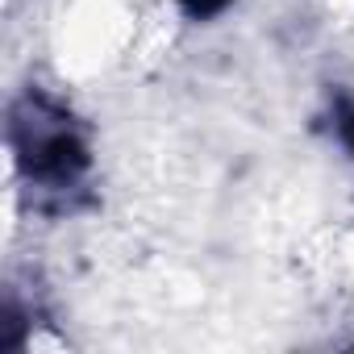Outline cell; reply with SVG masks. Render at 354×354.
<instances>
[{
  "label": "cell",
  "instance_id": "cell-1",
  "mask_svg": "<svg viewBox=\"0 0 354 354\" xmlns=\"http://www.w3.org/2000/svg\"><path fill=\"white\" fill-rule=\"evenodd\" d=\"M30 117L17 113V125H13V138H17V150H21V162L34 180L42 184H71L75 175L88 167V150L84 142L71 133V125L63 117H55L46 125V109L34 104V96L26 100Z\"/></svg>",
  "mask_w": 354,
  "mask_h": 354
},
{
  "label": "cell",
  "instance_id": "cell-2",
  "mask_svg": "<svg viewBox=\"0 0 354 354\" xmlns=\"http://www.w3.org/2000/svg\"><path fill=\"white\" fill-rule=\"evenodd\" d=\"M180 5L192 13V17H213V13H221L230 0H180Z\"/></svg>",
  "mask_w": 354,
  "mask_h": 354
},
{
  "label": "cell",
  "instance_id": "cell-3",
  "mask_svg": "<svg viewBox=\"0 0 354 354\" xmlns=\"http://www.w3.org/2000/svg\"><path fill=\"white\" fill-rule=\"evenodd\" d=\"M342 133H346V142L354 146V113H346V121H342Z\"/></svg>",
  "mask_w": 354,
  "mask_h": 354
}]
</instances>
